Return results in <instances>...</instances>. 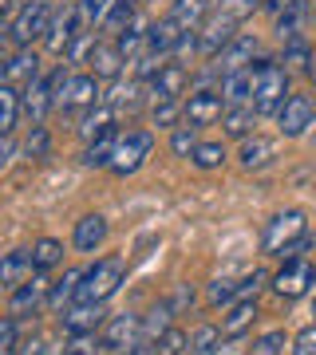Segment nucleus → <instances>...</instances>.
Segmentation results:
<instances>
[{
  "label": "nucleus",
  "instance_id": "obj_39",
  "mask_svg": "<svg viewBox=\"0 0 316 355\" xmlns=\"http://www.w3.org/2000/svg\"><path fill=\"white\" fill-rule=\"evenodd\" d=\"M257 8H265V0H217L214 4V12H222V16H229V20H249Z\"/></svg>",
  "mask_w": 316,
  "mask_h": 355
},
{
  "label": "nucleus",
  "instance_id": "obj_33",
  "mask_svg": "<svg viewBox=\"0 0 316 355\" xmlns=\"http://www.w3.org/2000/svg\"><path fill=\"white\" fill-rule=\"evenodd\" d=\"M32 261H36V272H48V268H60L63 265V245L56 237H40L32 245Z\"/></svg>",
  "mask_w": 316,
  "mask_h": 355
},
{
  "label": "nucleus",
  "instance_id": "obj_6",
  "mask_svg": "<svg viewBox=\"0 0 316 355\" xmlns=\"http://www.w3.org/2000/svg\"><path fill=\"white\" fill-rule=\"evenodd\" d=\"M233 40H238V20H229V16H222V12H210L206 24L198 28V55H202V60H217Z\"/></svg>",
  "mask_w": 316,
  "mask_h": 355
},
{
  "label": "nucleus",
  "instance_id": "obj_36",
  "mask_svg": "<svg viewBox=\"0 0 316 355\" xmlns=\"http://www.w3.org/2000/svg\"><path fill=\"white\" fill-rule=\"evenodd\" d=\"M151 119H154V127H170V130H178V119H186V103H178V99L154 103V107H151Z\"/></svg>",
  "mask_w": 316,
  "mask_h": 355
},
{
  "label": "nucleus",
  "instance_id": "obj_8",
  "mask_svg": "<svg viewBox=\"0 0 316 355\" xmlns=\"http://www.w3.org/2000/svg\"><path fill=\"white\" fill-rule=\"evenodd\" d=\"M313 284H316V265L313 261H304V257L285 261L281 272L273 277V288H277V296H285V300H301Z\"/></svg>",
  "mask_w": 316,
  "mask_h": 355
},
{
  "label": "nucleus",
  "instance_id": "obj_35",
  "mask_svg": "<svg viewBox=\"0 0 316 355\" xmlns=\"http://www.w3.org/2000/svg\"><path fill=\"white\" fill-rule=\"evenodd\" d=\"M289 347H292V340L281 328H273V331H265V336H257V340H253L249 355H285Z\"/></svg>",
  "mask_w": 316,
  "mask_h": 355
},
{
  "label": "nucleus",
  "instance_id": "obj_3",
  "mask_svg": "<svg viewBox=\"0 0 316 355\" xmlns=\"http://www.w3.org/2000/svg\"><path fill=\"white\" fill-rule=\"evenodd\" d=\"M257 64H261V79H257L253 107H257V114H261V119H265V114H281L285 99L292 95V87H289V67L273 64V60H257Z\"/></svg>",
  "mask_w": 316,
  "mask_h": 355
},
{
  "label": "nucleus",
  "instance_id": "obj_53",
  "mask_svg": "<svg viewBox=\"0 0 316 355\" xmlns=\"http://www.w3.org/2000/svg\"><path fill=\"white\" fill-rule=\"evenodd\" d=\"M308 79H313V83H316V60H313V67H308Z\"/></svg>",
  "mask_w": 316,
  "mask_h": 355
},
{
  "label": "nucleus",
  "instance_id": "obj_31",
  "mask_svg": "<svg viewBox=\"0 0 316 355\" xmlns=\"http://www.w3.org/2000/svg\"><path fill=\"white\" fill-rule=\"evenodd\" d=\"M170 320H174V308L166 304V296L158 300V304L142 316V343H154V340H163L166 331H170Z\"/></svg>",
  "mask_w": 316,
  "mask_h": 355
},
{
  "label": "nucleus",
  "instance_id": "obj_16",
  "mask_svg": "<svg viewBox=\"0 0 316 355\" xmlns=\"http://www.w3.org/2000/svg\"><path fill=\"white\" fill-rule=\"evenodd\" d=\"M186 83H190L186 64L170 60V64H166L163 71H158L151 83H147V99H151V107H154V103H163V99H178V95L186 91Z\"/></svg>",
  "mask_w": 316,
  "mask_h": 355
},
{
  "label": "nucleus",
  "instance_id": "obj_52",
  "mask_svg": "<svg viewBox=\"0 0 316 355\" xmlns=\"http://www.w3.org/2000/svg\"><path fill=\"white\" fill-rule=\"evenodd\" d=\"M123 355H158V352H154V343H135V347H126Z\"/></svg>",
  "mask_w": 316,
  "mask_h": 355
},
{
  "label": "nucleus",
  "instance_id": "obj_20",
  "mask_svg": "<svg viewBox=\"0 0 316 355\" xmlns=\"http://www.w3.org/2000/svg\"><path fill=\"white\" fill-rule=\"evenodd\" d=\"M107 233H111L107 217H103V214H88V217H79V221H76V233H72V241H76L79 253H95V249H103Z\"/></svg>",
  "mask_w": 316,
  "mask_h": 355
},
{
  "label": "nucleus",
  "instance_id": "obj_19",
  "mask_svg": "<svg viewBox=\"0 0 316 355\" xmlns=\"http://www.w3.org/2000/svg\"><path fill=\"white\" fill-rule=\"evenodd\" d=\"M83 277H88V268H67L56 284H51V292H48V308L56 312V316H63L67 308L79 300V288H83Z\"/></svg>",
  "mask_w": 316,
  "mask_h": 355
},
{
  "label": "nucleus",
  "instance_id": "obj_45",
  "mask_svg": "<svg viewBox=\"0 0 316 355\" xmlns=\"http://www.w3.org/2000/svg\"><path fill=\"white\" fill-rule=\"evenodd\" d=\"M170 150H174L178 158H194V150H198V135H194V127H178L174 135H170Z\"/></svg>",
  "mask_w": 316,
  "mask_h": 355
},
{
  "label": "nucleus",
  "instance_id": "obj_1",
  "mask_svg": "<svg viewBox=\"0 0 316 355\" xmlns=\"http://www.w3.org/2000/svg\"><path fill=\"white\" fill-rule=\"evenodd\" d=\"M51 16H56L51 0H32V4H24L13 20H4V40H8V48L13 51L16 48H32L36 40H44L48 28H51Z\"/></svg>",
  "mask_w": 316,
  "mask_h": 355
},
{
  "label": "nucleus",
  "instance_id": "obj_26",
  "mask_svg": "<svg viewBox=\"0 0 316 355\" xmlns=\"http://www.w3.org/2000/svg\"><path fill=\"white\" fill-rule=\"evenodd\" d=\"M214 4H217V0H174L170 16H174V20L186 28V32H194V28L206 24V16L214 12Z\"/></svg>",
  "mask_w": 316,
  "mask_h": 355
},
{
  "label": "nucleus",
  "instance_id": "obj_17",
  "mask_svg": "<svg viewBox=\"0 0 316 355\" xmlns=\"http://www.w3.org/2000/svg\"><path fill=\"white\" fill-rule=\"evenodd\" d=\"M40 79V55L32 48H16L8 51V60H4V83H13V87H32Z\"/></svg>",
  "mask_w": 316,
  "mask_h": 355
},
{
  "label": "nucleus",
  "instance_id": "obj_13",
  "mask_svg": "<svg viewBox=\"0 0 316 355\" xmlns=\"http://www.w3.org/2000/svg\"><path fill=\"white\" fill-rule=\"evenodd\" d=\"M186 103V127H210V123H222V114H226V99H222V91H194Z\"/></svg>",
  "mask_w": 316,
  "mask_h": 355
},
{
  "label": "nucleus",
  "instance_id": "obj_14",
  "mask_svg": "<svg viewBox=\"0 0 316 355\" xmlns=\"http://www.w3.org/2000/svg\"><path fill=\"white\" fill-rule=\"evenodd\" d=\"M48 292H51V284H48V277L44 272H36L32 280H24L20 288H13L8 292V312H13L16 320H24V316H32L40 304H48Z\"/></svg>",
  "mask_w": 316,
  "mask_h": 355
},
{
  "label": "nucleus",
  "instance_id": "obj_22",
  "mask_svg": "<svg viewBox=\"0 0 316 355\" xmlns=\"http://www.w3.org/2000/svg\"><path fill=\"white\" fill-rule=\"evenodd\" d=\"M273 158H277V142H273V139H261V135L241 139V150H238L241 170H265Z\"/></svg>",
  "mask_w": 316,
  "mask_h": 355
},
{
  "label": "nucleus",
  "instance_id": "obj_28",
  "mask_svg": "<svg viewBox=\"0 0 316 355\" xmlns=\"http://www.w3.org/2000/svg\"><path fill=\"white\" fill-rule=\"evenodd\" d=\"M257 107H226L222 114V130H226L229 139H249L253 127H257Z\"/></svg>",
  "mask_w": 316,
  "mask_h": 355
},
{
  "label": "nucleus",
  "instance_id": "obj_34",
  "mask_svg": "<svg viewBox=\"0 0 316 355\" xmlns=\"http://www.w3.org/2000/svg\"><path fill=\"white\" fill-rule=\"evenodd\" d=\"M313 48H308V40H289V44H285V55H281V64L289 67V71H308V67H313Z\"/></svg>",
  "mask_w": 316,
  "mask_h": 355
},
{
  "label": "nucleus",
  "instance_id": "obj_51",
  "mask_svg": "<svg viewBox=\"0 0 316 355\" xmlns=\"http://www.w3.org/2000/svg\"><path fill=\"white\" fill-rule=\"evenodd\" d=\"M24 4H32V0H4V20H13V16L20 12Z\"/></svg>",
  "mask_w": 316,
  "mask_h": 355
},
{
  "label": "nucleus",
  "instance_id": "obj_12",
  "mask_svg": "<svg viewBox=\"0 0 316 355\" xmlns=\"http://www.w3.org/2000/svg\"><path fill=\"white\" fill-rule=\"evenodd\" d=\"M60 324H63V336L103 331V324H107V308H103L99 300H76V304L60 316Z\"/></svg>",
  "mask_w": 316,
  "mask_h": 355
},
{
  "label": "nucleus",
  "instance_id": "obj_18",
  "mask_svg": "<svg viewBox=\"0 0 316 355\" xmlns=\"http://www.w3.org/2000/svg\"><path fill=\"white\" fill-rule=\"evenodd\" d=\"M48 111H56V87H51V76H40L32 87H24V114L32 127H44Z\"/></svg>",
  "mask_w": 316,
  "mask_h": 355
},
{
  "label": "nucleus",
  "instance_id": "obj_50",
  "mask_svg": "<svg viewBox=\"0 0 316 355\" xmlns=\"http://www.w3.org/2000/svg\"><path fill=\"white\" fill-rule=\"evenodd\" d=\"M16 158V135H4V142H0V162L8 166Z\"/></svg>",
  "mask_w": 316,
  "mask_h": 355
},
{
  "label": "nucleus",
  "instance_id": "obj_46",
  "mask_svg": "<svg viewBox=\"0 0 316 355\" xmlns=\"http://www.w3.org/2000/svg\"><path fill=\"white\" fill-rule=\"evenodd\" d=\"M292 355H316V324H308L304 331H297V340H292Z\"/></svg>",
  "mask_w": 316,
  "mask_h": 355
},
{
  "label": "nucleus",
  "instance_id": "obj_21",
  "mask_svg": "<svg viewBox=\"0 0 316 355\" xmlns=\"http://www.w3.org/2000/svg\"><path fill=\"white\" fill-rule=\"evenodd\" d=\"M36 277V261H32V249H13V253L4 257V265H0V284L13 292L20 288L24 280Z\"/></svg>",
  "mask_w": 316,
  "mask_h": 355
},
{
  "label": "nucleus",
  "instance_id": "obj_27",
  "mask_svg": "<svg viewBox=\"0 0 316 355\" xmlns=\"http://www.w3.org/2000/svg\"><path fill=\"white\" fill-rule=\"evenodd\" d=\"M313 20V4H301V8H289L285 16L273 20V32H277L281 44H289V40H301L304 36V24Z\"/></svg>",
  "mask_w": 316,
  "mask_h": 355
},
{
  "label": "nucleus",
  "instance_id": "obj_43",
  "mask_svg": "<svg viewBox=\"0 0 316 355\" xmlns=\"http://www.w3.org/2000/svg\"><path fill=\"white\" fill-rule=\"evenodd\" d=\"M217 340H222V328H194L190 331V355H210L217 347Z\"/></svg>",
  "mask_w": 316,
  "mask_h": 355
},
{
  "label": "nucleus",
  "instance_id": "obj_23",
  "mask_svg": "<svg viewBox=\"0 0 316 355\" xmlns=\"http://www.w3.org/2000/svg\"><path fill=\"white\" fill-rule=\"evenodd\" d=\"M88 64H91V76H99V79H119L126 71V60L119 51V44H95Z\"/></svg>",
  "mask_w": 316,
  "mask_h": 355
},
{
  "label": "nucleus",
  "instance_id": "obj_48",
  "mask_svg": "<svg viewBox=\"0 0 316 355\" xmlns=\"http://www.w3.org/2000/svg\"><path fill=\"white\" fill-rule=\"evenodd\" d=\"M210 355H249L245 352V336H222Z\"/></svg>",
  "mask_w": 316,
  "mask_h": 355
},
{
  "label": "nucleus",
  "instance_id": "obj_37",
  "mask_svg": "<svg viewBox=\"0 0 316 355\" xmlns=\"http://www.w3.org/2000/svg\"><path fill=\"white\" fill-rule=\"evenodd\" d=\"M206 300H210L214 308L238 304V300H241V280H214V284L206 288Z\"/></svg>",
  "mask_w": 316,
  "mask_h": 355
},
{
  "label": "nucleus",
  "instance_id": "obj_54",
  "mask_svg": "<svg viewBox=\"0 0 316 355\" xmlns=\"http://www.w3.org/2000/svg\"><path fill=\"white\" fill-rule=\"evenodd\" d=\"M313 316H316V296H313Z\"/></svg>",
  "mask_w": 316,
  "mask_h": 355
},
{
  "label": "nucleus",
  "instance_id": "obj_2",
  "mask_svg": "<svg viewBox=\"0 0 316 355\" xmlns=\"http://www.w3.org/2000/svg\"><path fill=\"white\" fill-rule=\"evenodd\" d=\"M301 237H308V217H304L301 209H285V214L269 217L265 233H261V249H265L269 257H281V261H285V253H289Z\"/></svg>",
  "mask_w": 316,
  "mask_h": 355
},
{
  "label": "nucleus",
  "instance_id": "obj_32",
  "mask_svg": "<svg viewBox=\"0 0 316 355\" xmlns=\"http://www.w3.org/2000/svg\"><path fill=\"white\" fill-rule=\"evenodd\" d=\"M115 142H119V135H103V139H95V142H88L83 146V166L88 170H107L111 166V154H115Z\"/></svg>",
  "mask_w": 316,
  "mask_h": 355
},
{
  "label": "nucleus",
  "instance_id": "obj_29",
  "mask_svg": "<svg viewBox=\"0 0 316 355\" xmlns=\"http://www.w3.org/2000/svg\"><path fill=\"white\" fill-rule=\"evenodd\" d=\"M257 320V300H238L229 304V312L222 316V336H245Z\"/></svg>",
  "mask_w": 316,
  "mask_h": 355
},
{
  "label": "nucleus",
  "instance_id": "obj_30",
  "mask_svg": "<svg viewBox=\"0 0 316 355\" xmlns=\"http://www.w3.org/2000/svg\"><path fill=\"white\" fill-rule=\"evenodd\" d=\"M135 4H139V0H115L111 4V12L103 16V24H99V32H107V36H123L126 28L135 24V20H139V16H135Z\"/></svg>",
  "mask_w": 316,
  "mask_h": 355
},
{
  "label": "nucleus",
  "instance_id": "obj_15",
  "mask_svg": "<svg viewBox=\"0 0 316 355\" xmlns=\"http://www.w3.org/2000/svg\"><path fill=\"white\" fill-rule=\"evenodd\" d=\"M257 79H261V64L245 67V71H233V76L222 79V99L226 107H253V95H257Z\"/></svg>",
  "mask_w": 316,
  "mask_h": 355
},
{
  "label": "nucleus",
  "instance_id": "obj_55",
  "mask_svg": "<svg viewBox=\"0 0 316 355\" xmlns=\"http://www.w3.org/2000/svg\"><path fill=\"white\" fill-rule=\"evenodd\" d=\"M313 20H316V4H313Z\"/></svg>",
  "mask_w": 316,
  "mask_h": 355
},
{
  "label": "nucleus",
  "instance_id": "obj_44",
  "mask_svg": "<svg viewBox=\"0 0 316 355\" xmlns=\"http://www.w3.org/2000/svg\"><path fill=\"white\" fill-rule=\"evenodd\" d=\"M0 355H20V320L13 312L0 324Z\"/></svg>",
  "mask_w": 316,
  "mask_h": 355
},
{
  "label": "nucleus",
  "instance_id": "obj_9",
  "mask_svg": "<svg viewBox=\"0 0 316 355\" xmlns=\"http://www.w3.org/2000/svg\"><path fill=\"white\" fill-rule=\"evenodd\" d=\"M95 103H103L99 95V76H91V71H79L63 83L60 99H56V111H91Z\"/></svg>",
  "mask_w": 316,
  "mask_h": 355
},
{
  "label": "nucleus",
  "instance_id": "obj_47",
  "mask_svg": "<svg viewBox=\"0 0 316 355\" xmlns=\"http://www.w3.org/2000/svg\"><path fill=\"white\" fill-rule=\"evenodd\" d=\"M166 304L174 308V316H182V312H186V308L194 304V288H190V284H178V288L170 292V296H166Z\"/></svg>",
  "mask_w": 316,
  "mask_h": 355
},
{
  "label": "nucleus",
  "instance_id": "obj_10",
  "mask_svg": "<svg viewBox=\"0 0 316 355\" xmlns=\"http://www.w3.org/2000/svg\"><path fill=\"white\" fill-rule=\"evenodd\" d=\"M313 119H316V103L308 99V95H301V91H292L289 99H285V107H281L277 114V127L285 139H301L304 130L313 127Z\"/></svg>",
  "mask_w": 316,
  "mask_h": 355
},
{
  "label": "nucleus",
  "instance_id": "obj_4",
  "mask_svg": "<svg viewBox=\"0 0 316 355\" xmlns=\"http://www.w3.org/2000/svg\"><path fill=\"white\" fill-rule=\"evenodd\" d=\"M123 277H126V261L123 257H103V261H95V265L88 268L83 288H79V300H99V304H107L115 292H119Z\"/></svg>",
  "mask_w": 316,
  "mask_h": 355
},
{
  "label": "nucleus",
  "instance_id": "obj_24",
  "mask_svg": "<svg viewBox=\"0 0 316 355\" xmlns=\"http://www.w3.org/2000/svg\"><path fill=\"white\" fill-rule=\"evenodd\" d=\"M115 130V107H107V103H95L83 119H79V139L83 142H95L103 139V135H111Z\"/></svg>",
  "mask_w": 316,
  "mask_h": 355
},
{
  "label": "nucleus",
  "instance_id": "obj_5",
  "mask_svg": "<svg viewBox=\"0 0 316 355\" xmlns=\"http://www.w3.org/2000/svg\"><path fill=\"white\" fill-rule=\"evenodd\" d=\"M154 150V135L151 130H123L119 135V142H115V154H111V174L126 178V174H135V170H142V162L151 158Z\"/></svg>",
  "mask_w": 316,
  "mask_h": 355
},
{
  "label": "nucleus",
  "instance_id": "obj_11",
  "mask_svg": "<svg viewBox=\"0 0 316 355\" xmlns=\"http://www.w3.org/2000/svg\"><path fill=\"white\" fill-rule=\"evenodd\" d=\"M257 60H261L257 40H253V36H238L226 51H222V55H217V60H210V71L226 79V76H233V71H245V67H253Z\"/></svg>",
  "mask_w": 316,
  "mask_h": 355
},
{
  "label": "nucleus",
  "instance_id": "obj_40",
  "mask_svg": "<svg viewBox=\"0 0 316 355\" xmlns=\"http://www.w3.org/2000/svg\"><path fill=\"white\" fill-rule=\"evenodd\" d=\"M24 154L32 158V162H44V158H48V154H51V135H48V127H32V130H28Z\"/></svg>",
  "mask_w": 316,
  "mask_h": 355
},
{
  "label": "nucleus",
  "instance_id": "obj_7",
  "mask_svg": "<svg viewBox=\"0 0 316 355\" xmlns=\"http://www.w3.org/2000/svg\"><path fill=\"white\" fill-rule=\"evenodd\" d=\"M99 340H103V352L123 355L126 347L142 343V316H139V312H123V316H111L107 324H103Z\"/></svg>",
  "mask_w": 316,
  "mask_h": 355
},
{
  "label": "nucleus",
  "instance_id": "obj_42",
  "mask_svg": "<svg viewBox=\"0 0 316 355\" xmlns=\"http://www.w3.org/2000/svg\"><path fill=\"white\" fill-rule=\"evenodd\" d=\"M154 352L158 355H190V336L182 328H170L163 340H154Z\"/></svg>",
  "mask_w": 316,
  "mask_h": 355
},
{
  "label": "nucleus",
  "instance_id": "obj_25",
  "mask_svg": "<svg viewBox=\"0 0 316 355\" xmlns=\"http://www.w3.org/2000/svg\"><path fill=\"white\" fill-rule=\"evenodd\" d=\"M20 111H24V91L13 87V83H4L0 87V135H16Z\"/></svg>",
  "mask_w": 316,
  "mask_h": 355
},
{
  "label": "nucleus",
  "instance_id": "obj_38",
  "mask_svg": "<svg viewBox=\"0 0 316 355\" xmlns=\"http://www.w3.org/2000/svg\"><path fill=\"white\" fill-rule=\"evenodd\" d=\"M226 158H229V154H226V146H222V142H198V150H194V158H190V162L198 166V170H217Z\"/></svg>",
  "mask_w": 316,
  "mask_h": 355
},
{
  "label": "nucleus",
  "instance_id": "obj_49",
  "mask_svg": "<svg viewBox=\"0 0 316 355\" xmlns=\"http://www.w3.org/2000/svg\"><path fill=\"white\" fill-rule=\"evenodd\" d=\"M301 4H308V0H265V12L277 20V16H285L289 8H301Z\"/></svg>",
  "mask_w": 316,
  "mask_h": 355
},
{
  "label": "nucleus",
  "instance_id": "obj_41",
  "mask_svg": "<svg viewBox=\"0 0 316 355\" xmlns=\"http://www.w3.org/2000/svg\"><path fill=\"white\" fill-rule=\"evenodd\" d=\"M103 352V340L95 331H83V336H67L63 340V355H99Z\"/></svg>",
  "mask_w": 316,
  "mask_h": 355
}]
</instances>
